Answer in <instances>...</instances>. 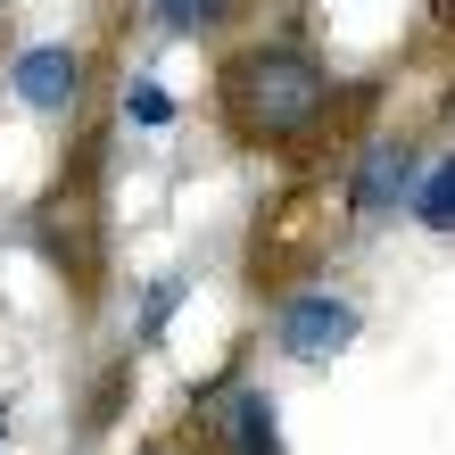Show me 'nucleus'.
<instances>
[{"label": "nucleus", "instance_id": "6e6552de", "mask_svg": "<svg viewBox=\"0 0 455 455\" xmlns=\"http://www.w3.org/2000/svg\"><path fill=\"white\" fill-rule=\"evenodd\" d=\"M124 116H132V124H174V92L141 75V84H124Z\"/></svg>", "mask_w": 455, "mask_h": 455}, {"label": "nucleus", "instance_id": "39448f33", "mask_svg": "<svg viewBox=\"0 0 455 455\" xmlns=\"http://www.w3.org/2000/svg\"><path fill=\"white\" fill-rule=\"evenodd\" d=\"M224 455H282V422L265 389H232L224 406Z\"/></svg>", "mask_w": 455, "mask_h": 455}, {"label": "nucleus", "instance_id": "1a4fd4ad", "mask_svg": "<svg viewBox=\"0 0 455 455\" xmlns=\"http://www.w3.org/2000/svg\"><path fill=\"white\" fill-rule=\"evenodd\" d=\"M182 290H191V282H149V299H141V339H166V315L182 307Z\"/></svg>", "mask_w": 455, "mask_h": 455}, {"label": "nucleus", "instance_id": "f257e3e1", "mask_svg": "<svg viewBox=\"0 0 455 455\" xmlns=\"http://www.w3.org/2000/svg\"><path fill=\"white\" fill-rule=\"evenodd\" d=\"M331 108V67L307 42H249L224 59V124L240 141H299Z\"/></svg>", "mask_w": 455, "mask_h": 455}, {"label": "nucleus", "instance_id": "0eeeda50", "mask_svg": "<svg viewBox=\"0 0 455 455\" xmlns=\"http://www.w3.org/2000/svg\"><path fill=\"white\" fill-rule=\"evenodd\" d=\"M149 9H157L166 34H216V25L232 17V0H149Z\"/></svg>", "mask_w": 455, "mask_h": 455}, {"label": "nucleus", "instance_id": "423d86ee", "mask_svg": "<svg viewBox=\"0 0 455 455\" xmlns=\"http://www.w3.org/2000/svg\"><path fill=\"white\" fill-rule=\"evenodd\" d=\"M406 199H414V224H422V232H455V157H439Z\"/></svg>", "mask_w": 455, "mask_h": 455}, {"label": "nucleus", "instance_id": "7ed1b4c3", "mask_svg": "<svg viewBox=\"0 0 455 455\" xmlns=\"http://www.w3.org/2000/svg\"><path fill=\"white\" fill-rule=\"evenodd\" d=\"M9 92H17L34 116H67L75 100H84V50H67V42H34V50H17Z\"/></svg>", "mask_w": 455, "mask_h": 455}, {"label": "nucleus", "instance_id": "f03ea898", "mask_svg": "<svg viewBox=\"0 0 455 455\" xmlns=\"http://www.w3.org/2000/svg\"><path fill=\"white\" fill-rule=\"evenodd\" d=\"M356 331H364V315L347 299H331V290H299V299H282V315H274V347L290 364H331V356L356 347Z\"/></svg>", "mask_w": 455, "mask_h": 455}, {"label": "nucleus", "instance_id": "20e7f679", "mask_svg": "<svg viewBox=\"0 0 455 455\" xmlns=\"http://www.w3.org/2000/svg\"><path fill=\"white\" fill-rule=\"evenodd\" d=\"M406 191H414V141L381 132V141L356 157V174H347V207H356V216H381V207H397Z\"/></svg>", "mask_w": 455, "mask_h": 455}, {"label": "nucleus", "instance_id": "9d476101", "mask_svg": "<svg viewBox=\"0 0 455 455\" xmlns=\"http://www.w3.org/2000/svg\"><path fill=\"white\" fill-rule=\"evenodd\" d=\"M141 455H191V447H174V439H149V447H141Z\"/></svg>", "mask_w": 455, "mask_h": 455}]
</instances>
